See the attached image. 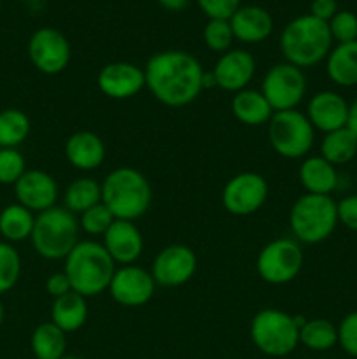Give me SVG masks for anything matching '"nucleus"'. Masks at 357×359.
<instances>
[{"label":"nucleus","mask_w":357,"mask_h":359,"mask_svg":"<svg viewBox=\"0 0 357 359\" xmlns=\"http://www.w3.org/2000/svg\"><path fill=\"white\" fill-rule=\"evenodd\" d=\"M63 262V272L69 277L72 291L84 298L107 291L115 272L114 259L105 251L104 244L97 241H79Z\"/></svg>","instance_id":"nucleus-4"},{"label":"nucleus","mask_w":357,"mask_h":359,"mask_svg":"<svg viewBox=\"0 0 357 359\" xmlns=\"http://www.w3.org/2000/svg\"><path fill=\"white\" fill-rule=\"evenodd\" d=\"M79 217L65 207H51L35 216L31 245L41 258L58 262L65 259L79 244Z\"/></svg>","instance_id":"nucleus-5"},{"label":"nucleus","mask_w":357,"mask_h":359,"mask_svg":"<svg viewBox=\"0 0 357 359\" xmlns=\"http://www.w3.org/2000/svg\"><path fill=\"white\" fill-rule=\"evenodd\" d=\"M0 6H2V0H0Z\"/></svg>","instance_id":"nucleus-46"},{"label":"nucleus","mask_w":357,"mask_h":359,"mask_svg":"<svg viewBox=\"0 0 357 359\" xmlns=\"http://www.w3.org/2000/svg\"><path fill=\"white\" fill-rule=\"evenodd\" d=\"M153 188L146 175L133 167H118L102 181V203L115 219L136 221L149 210Z\"/></svg>","instance_id":"nucleus-3"},{"label":"nucleus","mask_w":357,"mask_h":359,"mask_svg":"<svg viewBox=\"0 0 357 359\" xmlns=\"http://www.w3.org/2000/svg\"><path fill=\"white\" fill-rule=\"evenodd\" d=\"M88 298L76 291H69L63 297L52 300L51 323H55L66 335L83 328L88 321Z\"/></svg>","instance_id":"nucleus-24"},{"label":"nucleus","mask_w":357,"mask_h":359,"mask_svg":"<svg viewBox=\"0 0 357 359\" xmlns=\"http://www.w3.org/2000/svg\"><path fill=\"white\" fill-rule=\"evenodd\" d=\"M102 202V182L93 177H77L66 186L63 193L65 209L72 214H83L90 207Z\"/></svg>","instance_id":"nucleus-29"},{"label":"nucleus","mask_w":357,"mask_h":359,"mask_svg":"<svg viewBox=\"0 0 357 359\" xmlns=\"http://www.w3.org/2000/svg\"><path fill=\"white\" fill-rule=\"evenodd\" d=\"M70 56V42L56 28H38L28 41V58L31 65L46 76L62 74L69 67Z\"/></svg>","instance_id":"nucleus-12"},{"label":"nucleus","mask_w":357,"mask_h":359,"mask_svg":"<svg viewBox=\"0 0 357 359\" xmlns=\"http://www.w3.org/2000/svg\"><path fill=\"white\" fill-rule=\"evenodd\" d=\"M30 128V118L20 109L10 107L0 111V149H18V146L28 139Z\"/></svg>","instance_id":"nucleus-31"},{"label":"nucleus","mask_w":357,"mask_h":359,"mask_svg":"<svg viewBox=\"0 0 357 359\" xmlns=\"http://www.w3.org/2000/svg\"><path fill=\"white\" fill-rule=\"evenodd\" d=\"M304 70L290 63H276L270 67L261 83V93L275 112L293 111L307 95Z\"/></svg>","instance_id":"nucleus-10"},{"label":"nucleus","mask_w":357,"mask_h":359,"mask_svg":"<svg viewBox=\"0 0 357 359\" xmlns=\"http://www.w3.org/2000/svg\"><path fill=\"white\" fill-rule=\"evenodd\" d=\"M326 74L340 88L357 86V41L336 44L326 58Z\"/></svg>","instance_id":"nucleus-25"},{"label":"nucleus","mask_w":357,"mask_h":359,"mask_svg":"<svg viewBox=\"0 0 357 359\" xmlns=\"http://www.w3.org/2000/svg\"><path fill=\"white\" fill-rule=\"evenodd\" d=\"M156 283L150 272L136 265H125L115 269L108 284V293L115 304L122 307H142L153 298Z\"/></svg>","instance_id":"nucleus-14"},{"label":"nucleus","mask_w":357,"mask_h":359,"mask_svg":"<svg viewBox=\"0 0 357 359\" xmlns=\"http://www.w3.org/2000/svg\"><path fill=\"white\" fill-rule=\"evenodd\" d=\"M62 359H83V358H79V356H63Z\"/></svg>","instance_id":"nucleus-45"},{"label":"nucleus","mask_w":357,"mask_h":359,"mask_svg":"<svg viewBox=\"0 0 357 359\" xmlns=\"http://www.w3.org/2000/svg\"><path fill=\"white\" fill-rule=\"evenodd\" d=\"M105 251L108 252L115 265H135L144 252L142 231L135 221L115 219L102 237Z\"/></svg>","instance_id":"nucleus-19"},{"label":"nucleus","mask_w":357,"mask_h":359,"mask_svg":"<svg viewBox=\"0 0 357 359\" xmlns=\"http://www.w3.org/2000/svg\"><path fill=\"white\" fill-rule=\"evenodd\" d=\"M349 107L350 104L338 91L322 90L308 100L304 114L315 132L318 130L322 133H329L345 128L346 121H349Z\"/></svg>","instance_id":"nucleus-17"},{"label":"nucleus","mask_w":357,"mask_h":359,"mask_svg":"<svg viewBox=\"0 0 357 359\" xmlns=\"http://www.w3.org/2000/svg\"><path fill=\"white\" fill-rule=\"evenodd\" d=\"M289 226L300 244L314 245L328 241L338 226L336 200L331 195L304 193L290 207Z\"/></svg>","instance_id":"nucleus-6"},{"label":"nucleus","mask_w":357,"mask_h":359,"mask_svg":"<svg viewBox=\"0 0 357 359\" xmlns=\"http://www.w3.org/2000/svg\"><path fill=\"white\" fill-rule=\"evenodd\" d=\"M196 269H198V258L189 245L170 244L156 255L150 276L156 286L178 287L192 279Z\"/></svg>","instance_id":"nucleus-13"},{"label":"nucleus","mask_w":357,"mask_h":359,"mask_svg":"<svg viewBox=\"0 0 357 359\" xmlns=\"http://www.w3.org/2000/svg\"><path fill=\"white\" fill-rule=\"evenodd\" d=\"M346 128L357 137V98L350 104L349 107V121H346Z\"/></svg>","instance_id":"nucleus-43"},{"label":"nucleus","mask_w":357,"mask_h":359,"mask_svg":"<svg viewBox=\"0 0 357 359\" xmlns=\"http://www.w3.org/2000/svg\"><path fill=\"white\" fill-rule=\"evenodd\" d=\"M144 74L150 95L160 104L177 109L186 107L200 97L205 70L191 53L167 49L147 60Z\"/></svg>","instance_id":"nucleus-1"},{"label":"nucleus","mask_w":357,"mask_h":359,"mask_svg":"<svg viewBox=\"0 0 357 359\" xmlns=\"http://www.w3.org/2000/svg\"><path fill=\"white\" fill-rule=\"evenodd\" d=\"M234 35L233 28H231L230 20H209L205 28H203V42L206 48L214 53L230 51L233 46Z\"/></svg>","instance_id":"nucleus-33"},{"label":"nucleus","mask_w":357,"mask_h":359,"mask_svg":"<svg viewBox=\"0 0 357 359\" xmlns=\"http://www.w3.org/2000/svg\"><path fill=\"white\" fill-rule=\"evenodd\" d=\"M304 265V252L294 238H275L259 251L255 270L265 283L273 286L289 284L300 276Z\"/></svg>","instance_id":"nucleus-9"},{"label":"nucleus","mask_w":357,"mask_h":359,"mask_svg":"<svg viewBox=\"0 0 357 359\" xmlns=\"http://www.w3.org/2000/svg\"><path fill=\"white\" fill-rule=\"evenodd\" d=\"M233 35L244 44H259L273 32V18L259 6H240L230 18Z\"/></svg>","instance_id":"nucleus-21"},{"label":"nucleus","mask_w":357,"mask_h":359,"mask_svg":"<svg viewBox=\"0 0 357 359\" xmlns=\"http://www.w3.org/2000/svg\"><path fill=\"white\" fill-rule=\"evenodd\" d=\"M328 25L332 42H336V44L357 41V14H354L352 11H338L328 21Z\"/></svg>","instance_id":"nucleus-36"},{"label":"nucleus","mask_w":357,"mask_h":359,"mask_svg":"<svg viewBox=\"0 0 357 359\" xmlns=\"http://www.w3.org/2000/svg\"><path fill=\"white\" fill-rule=\"evenodd\" d=\"M231 112H233L238 121L248 126L268 125L272 116L275 114L265 95L259 90H251V88H245L238 93H233Z\"/></svg>","instance_id":"nucleus-23"},{"label":"nucleus","mask_w":357,"mask_h":359,"mask_svg":"<svg viewBox=\"0 0 357 359\" xmlns=\"http://www.w3.org/2000/svg\"><path fill=\"white\" fill-rule=\"evenodd\" d=\"M209 20H230L240 7V0H196Z\"/></svg>","instance_id":"nucleus-38"},{"label":"nucleus","mask_w":357,"mask_h":359,"mask_svg":"<svg viewBox=\"0 0 357 359\" xmlns=\"http://www.w3.org/2000/svg\"><path fill=\"white\" fill-rule=\"evenodd\" d=\"M338 346L357 359V311L349 312L338 325Z\"/></svg>","instance_id":"nucleus-37"},{"label":"nucleus","mask_w":357,"mask_h":359,"mask_svg":"<svg viewBox=\"0 0 357 359\" xmlns=\"http://www.w3.org/2000/svg\"><path fill=\"white\" fill-rule=\"evenodd\" d=\"M35 224V214L20 203H10L0 212V235L9 244L23 242L31 237Z\"/></svg>","instance_id":"nucleus-26"},{"label":"nucleus","mask_w":357,"mask_h":359,"mask_svg":"<svg viewBox=\"0 0 357 359\" xmlns=\"http://www.w3.org/2000/svg\"><path fill=\"white\" fill-rule=\"evenodd\" d=\"M115 217L112 216L111 210L104 205V203H97V205L90 207L79 214V226L84 233L91 235V237H104L105 231L111 228Z\"/></svg>","instance_id":"nucleus-34"},{"label":"nucleus","mask_w":357,"mask_h":359,"mask_svg":"<svg viewBox=\"0 0 357 359\" xmlns=\"http://www.w3.org/2000/svg\"><path fill=\"white\" fill-rule=\"evenodd\" d=\"M69 291H72V286H70V280L69 277L65 276V272H55L46 279V293L56 300V298L63 297Z\"/></svg>","instance_id":"nucleus-40"},{"label":"nucleus","mask_w":357,"mask_h":359,"mask_svg":"<svg viewBox=\"0 0 357 359\" xmlns=\"http://www.w3.org/2000/svg\"><path fill=\"white\" fill-rule=\"evenodd\" d=\"M4 318H6V311H4V305H2V302H0V326H2Z\"/></svg>","instance_id":"nucleus-44"},{"label":"nucleus","mask_w":357,"mask_h":359,"mask_svg":"<svg viewBox=\"0 0 357 359\" xmlns=\"http://www.w3.org/2000/svg\"><path fill=\"white\" fill-rule=\"evenodd\" d=\"M158 4H160V6H163L164 9L178 13V11H184L186 7L191 4V0H158Z\"/></svg>","instance_id":"nucleus-42"},{"label":"nucleus","mask_w":357,"mask_h":359,"mask_svg":"<svg viewBox=\"0 0 357 359\" xmlns=\"http://www.w3.org/2000/svg\"><path fill=\"white\" fill-rule=\"evenodd\" d=\"M300 344L315 353H324L338 344V326L329 319H308L300 330Z\"/></svg>","instance_id":"nucleus-30"},{"label":"nucleus","mask_w":357,"mask_h":359,"mask_svg":"<svg viewBox=\"0 0 357 359\" xmlns=\"http://www.w3.org/2000/svg\"><path fill=\"white\" fill-rule=\"evenodd\" d=\"M332 49L329 25L312 14L294 18L280 34V51L290 65L310 69L326 62Z\"/></svg>","instance_id":"nucleus-2"},{"label":"nucleus","mask_w":357,"mask_h":359,"mask_svg":"<svg viewBox=\"0 0 357 359\" xmlns=\"http://www.w3.org/2000/svg\"><path fill=\"white\" fill-rule=\"evenodd\" d=\"M321 156L335 167L350 163L357 156V137L346 126L324 133L321 140Z\"/></svg>","instance_id":"nucleus-28"},{"label":"nucleus","mask_w":357,"mask_h":359,"mask_svg":"<svg viewBox=\"0 0 357 359\" xmlns=\"http://www.w3.org/2000/svg\"><path fill=\"white\" fill-rule=\"evenodd\" d=\"M27 172L24 156L14 147L0 149V184H16L21 175Z\"/></svg>","instance_id":"nucleus-35"},{"label":"nucleus","mask_w":357,"mask_h":359,"mask_svg":"<svg viewBox=\"0 0 357 359\" xmlns=\"http://www.w3.org/2000/svg\"><path fill=\"white\" fill-rule=\"evenodd\" d=\"M251 339L262 354L284 358L300 344V328L294 318L279 309H262L251 321Z\"/></svg>","instance_id":"nucleus-7"},{"label":"nucleus","mask_w":357,"mask_h":359,"mask_svg":"<svg viewBox=\"0 0 357 359\" xmlns=\"http://www.w3.org/2000/svg\"><path fill=\"white\" fill-rule=\"evenodd\" d=\"M338 205V224L349 228V230L357 231V195L343 196Z\"/></svg>","instance_id":"nucleus-39"},{"label":"nucleus","mask_w":357,"mask_h":359,"mask_svg":"<svg viewBox=\"0 0 357 359\" xmlns=\"http://www.w3.org/2000/svg\"><path fill=\"white\" fill-rule=\"evenodd\" d=\"M338 13V2L336 0H312L310 14L317 20H322L328 23L335 14Z\"/></svg>","instance_id":"nucleus-41"},{"label":"nucleus","mask_w":357,"mask_h":359,"mask_svg":"<svg viewBox=\"0 0 357 359\" xmlns=\"http://www.w3.org/2000/svg\"><path fill=\"white\" fill-rule=\"evenodd\" d=\"M268 182L258 172H240L224 184L223 200L224 209L233 216H251L255 214L268 200Z\"/></svg>","instance_id":"nucleus-11"},{"label":"nucleus","mask_w":357,"mask_h":359,"mask_svg":"<svg viewBox=\"0 0 357 359\" xmlns=\"http://www.w3.org/2000/svg\"><path fill=\"white\" fill-rule=\"evenodd\" d=\"M298 181L312 195H331L338 188L340 175L335 165L317 154L303 158L298 168Z\"/></svg>","instance_id":"nucleus-22"},{"label":"nucleus","mask_w":357,"mask_h":359,"mask_svg":"<svg viewBox=\"0 0 357 359\" xmlns=\"http://www.w3.org/2000/svg\"><path fill=\"white\" fill-rule=\"evenodd\" d=\"M216 86L230 93L245 90L255 74V60L245 49H230L223 53L212 69Z\"/></svg>","instance_id":"nucleus-18"},{"label":"nucleus","mask_w":357,"mask_h":359,"mask_svg":"<svg viewBox=\"0 0 357 359\" xmlns=\"http://www.w3.org/2000/svg\"><path fill=\"white\" fill-rule=\"evenodd\" d=\"M268 140L273 151L287 160H303L315 142V128L298 109L280 111L268 123Z\"/></svg>","instance_id":"nucleus-8"},{"label":"nucleus","mask_w":357,"mask_h":359,"mask_svg":"<svg viewBox=\"0 0 357 359\" xmlns=\"http://www.w3.org/2000/svg\"><path fill=\"white\" fill-rule=\"evenodd\" d=\"M65 158L76 170L91 172L105 161V144L98 133L79 130L65 142Z\"/></svg>","instance_id":"nucleus-20"},{"label":"nucleus","mask_w":357,"mask_h":359,"mask_svg":"<svg viewBox=\"0 0 357 359\" xmlns=\"http://www.w3.org/2000/svg\"><path fill=\"white\" fill-rule=\"evenodd\" d=\"M14 195L20 205L27 207L31 212H44L56 205L59 188L56 179L44 170H27L14 184Z\"/></svg>","instance_id":"nucleus-16"},{"label":"nucleus","mask_w":357,"mask_h":359,"mask_svg":"<svg viewBox=\"0 0 357 359\" xmlns=\"http://www.w3.org/2000/svg\"><path fill=\"white\" fill-rule=\"evenodd\" d=\"M97 84L105 97L112 100H128L146 88V74L135 63L112 62L102 67Z\"/></svg>","instance_id":"nucleus-15"},{"label":"nucleus","mask_w":357,"mask_h":359,"mask_svg":"<svg viewBox=\"0 0 357 359\" xmlns=\"http://www.w3.org/2000/svg\"><path fill=\"white\" fill-rule=\"evenodd\" d=\"M21 276L20 252L9 242H0V294L7 293L18 284Z\"/></svg>","instance_id":"nucleus-32"},{"label":"nucleus","mask_w":357,"mask_h":359,"mask_svg":"<svg viewBox=\"0 0 357 359\" xmlns=\"http://www.w3.org/2000/svg\"><path fill=\"white\" fill-rule=\"evenodd\" d=\"M30 347L35 359H62L66 356V333L55 323H42L31 333Z\"/></svg>","instance_id":"nucleus-27"}]
</instances>
